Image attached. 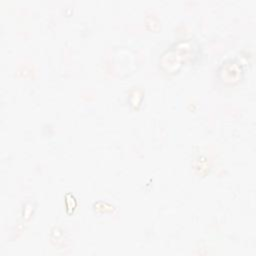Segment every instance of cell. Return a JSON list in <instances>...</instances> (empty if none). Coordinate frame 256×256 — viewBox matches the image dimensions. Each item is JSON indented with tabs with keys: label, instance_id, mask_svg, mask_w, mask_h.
Returning <instances> with one entry per match:
<instances>
[{
	"label": "cell",
	"instance_id": "2",
	"mask_svg": "<svg viewBox=\"0 0 256 256\" xmlns=\"http://www.w3.org/2000/svg\"><path fill=\"white\" fill-rule=\"evenodd\" d=\"M220 75L221 76V79L224 81V82H228V83H233V79L231 77V74L233 76V78L235 79V81L238 80L239 76H240V73H241V69L239 67V65L235 62H225L222 64L221 68H220V71H219Z\"/></svg>",
	"mask_w": 256,
	"mask_h": 256
},
{
	"label": "cell",
	"instance_id": "1",
	"mask_svg": "<svg viewBox=\"0 0 256 256\" xmlns=\"http://www.w3.org/2000/svg\"><path fill=\"white\" fill-rule=\"evenodd\" d=\"M191 48L190 42L185 41L182 42V46L177 45V48H171L169 50H166L161 57L160 63L163 70L166 71V73H175L179 70V68L182 65V61L185 60L186 56H179L183 52L189 50Z\"/></svg>",
	"mask_w": 256,
	"mask_h": 256
}]
</instances>
